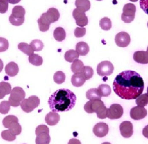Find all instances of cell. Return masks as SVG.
Here are the masks:
<instances>
[{
  "label": "cell",
  "instance_id": "ee69618b",
  "mask_svg": "<svg viewBox=\"0 0 148 144\" xmlns=\"http://www.w3.org/2000/svg\"><path fill=\"white\" fill-rule=\"evenodd\" d=\"M86 30L85 28L77 27L74 30V36L77 38L82 37L86 34Z\"/></svg>",
  "mask_w": 148,
  "mask_h": 144
},
{
  "label": "cell",
  "instance_id": "816d5d0a",
  "mask_svg": "<svg viewBox=\"0 0 148 144\" xmlns=\"http://www.w3.org/2000/svg\"><path fill=\"white\" fill-rule=\"evenodd\" d=\"M111 144L110 143H108V142H105V143H103V144Z\"/></svg>",
  "mask_w": 148,
  "mask_h": 144
},
{
  "label": "cell",
  "instance_id": "681fc988",
  "mask_svg": "<svg viewBox=\"0 0 148 144\" xmlns=\"http://www.w3.org/2000/svg\"><path fill=\"white\" fill-rule=\"evenodd\" d=\"M3 69V62L2 61L1 59H0V73L2 71Z\"/></svg>",
  "mask_w": 148,
  "mask_h": 144
},
{
  "label": "cell",
  "instance_id": "60d3db41",
  "mask_svg": "<svg viewBox=\"0 0 148 144\" xmlns=\"http://www.w3.org/2000/svg\"><path fill=\"white\" fill-rule=\"evenodd\" d=\"M9 43L8 41L3 37H0V52L6 51L8 50Z\"/></svg>",
  "mask_w": 148,
  "mask_h": 144
},
{
  "label": "cell",
  "instance_id": "d590c367",
  "mask_svg": "<svg viewBox=\"0 0 148 144\" xmlns=\"http://www.w3.org/2000/svg\"><path fill=\"white\" fill-rule=\"evenodd\" d=\"M136 104L138 106L144 107L148 104V95L147 93L141 94L136 99Z\"/></svg>",
  "mask_w": 148,
  "mask_h": 144
},
{
  "label": "cell",
  "instance_id": "7a4b0ae2",
  "mask_svg": "<svg viewBox=\"0 0 148 144\" xmlns=\"http://www.w3.org/2000/svg\"><path fill=\"white\" fill-rule=\"evenodd\" d=\"M77 97L72 91L62 88L56 90L49 97L48 104L53 112H68L74 108Z\"/></svg>",
  "mask_w": 148,
  "mask_h": 144
},
{
  "label": "cell",
  "instance_id": "1f68e13d",
  "mask_svg": "<svg viewBox=\"0 0 148 144\" xmlns=\"http://www.w3.org/2000/svg\"><path fill=\"white\" fill-rule=\"evenodd\" d=\"M15 122H19L18 118L13 115H9L8 116H6L2 121V124L6 128H9L10 125L12 123Z\"/></svg>",
  "mask_w": 148,
  "mask_h": 144
},
{
  "label": "cell",
  "instance_id": "8fae6325",
  "mask_svg": "<svg viewBox=\"0 0 148 144\" xmlns=\"http://www.w3.org/2000/svg\"><path fill=\"white\" fill-rule=\"evenodd\" d=\"M115 42L118 47H126L130 45L131 38L127 32H121L116 34L115 37Z\"/></svg>",
  "mask_w": 148,
  "mask_h": 144
},
{
  "label": "cell",
  "instance_id": "f1b7e54d",
  "mask_svg": "<svg viewBox=\"0 0 148 144\" xmlns=\"http://www.w3.org/2000/svg\"><path fill=\"white\" fill-rule=\"evenodd\" d=\"M84 67V62L78 59H75L74 62H72L71 65V70L72 72L74 73H81L83 68Z\"/></svg>",
  "mask_w": 148,
  "mask_h": 144
},
{
  "label": "cell",
  "instance_id": "484cf974",
  "mask_svg": "<svg viewBox=\"0 0 148 144\" xmlns=\"http://www.w3.org/2000/svg\"><path fill=\"white\" fill-rule=\"evenodd\" d=\"M53 37L57 41H63L66 37L65 31L62 27L56 28L53 32Z\"/></svg>",
  "mask_w": 148,
  "mask_h": 144
},
{
  "label": "cell",
  "instance_id": "d4e9b609",
  "mask_svg": "<svg viewBox=\"0 0 148 144\" xmlns=\"http://www.w3.org/2000/svg\"><path fill=\"white\" fill-rule=\"evenodd\" d=\"M86 97L90 100H101L102 97L99 93L97 88H91L88 90L86 93Z\"/></svg>",
  "mask_w": 148,
  "mask_h": 144
},
{
  "label": "cell",
  "instance_id": "7bdbcfd3",
  "mask_svg": "<svg viewBox=\"0 0 148 144\" xmlns=\"http://www.w3.org/2000/svg\"><path fill=\"white\" fill-rule=\"evenodd\" d=\"M9 8L8 0H0V13L5 14L7 12Z\"/></svg>",
  "mask_w": 148,
  "mask_h": 144
},
{
  "label": "cell",
  "instance_id": "3957f363",
  "mask_svg": "<svg viewBox=\"0 0 148 144\" xmlns=\"http://www.w3.org/2000/svg\"><path fill=\"white\" fill-rule=\"evenodd\" d=\"M84 110L87 113H95L99 119H104L107 118L108 108L101 100H90L87 102L84 105Z\"/></svg>",
  "mask_w": 148,
  "mask_h": 144
},
{
  "label": "cell",
  "instance_id": "bcb514c9",
  "mask_svg": "<svg viewBox=\"0 0 148 144\" xmlns=\"http://www.w3.org/2000/svg\"><path fill=\"white\" fill-rule=\"evenodd\" d=\"M68 144H81V143L79 140L73 138L69 141Z\"/></svg>",
  "mask_w": 148,
  "mask_h": 144
},
{
  "label": "cell",
  "instance_id": "ba28073f",
  "mask_svg": "<svg viewBox=\"0 0 148 144\" xmlns=\"http://www.w3.org/2000/svg\"><path fill=\"white\" fill-rule=\"evenodd\" d=\"M114 70L113 64L109 61H103L97 66L96 71L98 75L102 77L109 76L113 74Z\"/></svg>",
  "mask_w": 148,
  "mask_h": 144
},
{
  "label": "cell",
  "instance_id": "52a82bcc",
  "mask_svg": "<svg viewBox=\"0 0 148 144\" xmlns=\"http://www.w3.org/2000/svg\"><path fill=\"white\" fill-rule=\"evenodd\" d=\"M136 11V6L132 3H127L125 5L123 9V13L121 19L126 23H130L134 20Z\"/></svg>",
  "mask_w": 148,
  "mask_h": 144
},
{
  "label": "cell",
  "instance_id": "b9f144b4",
  "mask_svg": "<svg viewBox=\"0 0 148 144\" xmlns=\"http://www.w3.org/2000/svg\"><path fill=\"white\" fill-rule=\"evenodd\" d=\"M44 132H47V133L50 132L49 128H48V127L47 125H44V124H41V125H38L36 128V131H35L36 136H37L39 134L44 133Z\"/></svg>",
  "mask_w": 148,
  "mask_h": 144
},
{
  "label": "cell",
  "instance_id": "74e56055",
  "mask_svg": "<svg viewBox=\"0 0 148 144\" xmlns=\"http://www.w3.org/2000/svg\"><path fill=\"white\" fill-rule=\"evenodd\" d=\"M1 137L2 138V139L7 141L11 142L16 139V135H14V134H12L9 130H8L3 131L2 132Z\"/></svg>",
  "mask_w": 148,
  "mask_h": 144
},
{
  "label": "cell",
  "instance_id": "11a10c76",
  "mask_svg": "<svg viewBox=\"0 0 148 144\" xmlns=\"http://www.w3.org/2000/svg\"><path fill=\"white\" fill-rule=\"evenodd\" d=\"M147 51L148 52V47H147Z\"/></svg>",
  "mask_w": 148,
  "mask_h": 144
},
{
  "label": "cell",
  "instance_id": "6da1fadb",
  "mask_svg": "<svg viewBox=\"0 0 148 144\" xmlns=\"http://www.w3.org/2000/svg\"><path fill=\"white\" fill-rule=\"evenodd\" d=\"M113 91L120 98L135 100L144 90V82L137 72L125 71L117 75L113 84Z\"/></svg>",
  "mask_w": 148,
  "mask_h": 144
},
{
  "label": "cell",
  "instance_id": "f5cc1de1",
  "mask_svg": "<svg viewBox=\"0 0 148 144\" xmlns=\"http://www.w3.org/2000/svg\"><path fill=\"white\" fill-rule=\"evenodd\" d=\"M96 1H103V0H96Z\"/></svg>",
  "mask_w": 148,
  "mask_h": 144
},
{
  "label": "cell",
  "instance_id": "4fadbf2b",
  "mask_svg": "<svg viewBox=\"0 0 148 144\" xmlns=\"http://www.w3.org/2000/svg\"><path fill=\"white\" fill-rule=\"evenodd\" d=\"M119 130L121 134L124 138L131 137L133 133V125L130 121H124L119 125Z\"/></svg>",
  "mask_w": 148,
  "mask_h": 144
},
{
  "label": "cell",
  "instance_id": "d6986e66",
  "mask_svg": "<svg viewBox=\"0 0 148 144\" xmlns=\"http://www.w3.org/2000/svg\"><path fill=\"white\" fill-rule=\"evenodd\" d=\"M84 76L81 73H74L72 77L71 82L73 86L75 87H80L82 86L86 82Z\"/></svg>",
  "mask_w": 148,
  "mask_h": 144
},
{
  "label": "cell",
  "instance_id": "ffe728a7",
  "mask_svg": "<svg viewBox=\"0 0 148 144\" xmlns=\"http://www.w3.org/2000/svg\"><path fill=\"white\" fill-rule=\"evenodd\" d=\"M75 49V51L81 56L86 55L90 51V47L88 44L85 42H78L76 45Z\"/></svg>",
  "mask_w": 148,
  "mask_h": 144
},
{
  "label": "cell",
  "instance_id": "9c48e42d",
  "mask_svg": "<svg viewBox=\"0 0 148 144\" xmlns=\"http://www.w3.org/2000/svg\"><path fill=\"white\" fill-rule=\"evenodd\" d=\"M123 115V108L118 104H113L108 109L107 118L110 119H118Z\"/></svg>",
  "mask_w": 148,
  "mask_h": 144
},
{
  "label": "cell",
  "instance_id": "7c38bea8",
  "mask_svg": "<svg viewBox=\"0 0 148 144\" xmlns=\"http://www.w3.org/2000/svg\"><path fill=\"white\" fill-rule=\"evenodd\" d=\"M147 115V110L144 107L136 106L132 108L130 110L131 118L135 121L144 119Z\"/></svg>",
  "mask_w": 148,
  "mask_h": 144
},
{
  "label": "cell",
  "instance_id": "8992f818",
  "mask_svg": "<svg viewBox=\"0 0 148 144\" xmlns=\"http://www.w3.org/2000/svg\"><path fill=\"white\" fill-rule=\"evenodd\" d=\"M40 104V99L36 96H31L28 99H25L21 104V107L23 112L29 113L37 108Z\"/></svg>",
  "mask_w": 148,
  "mask_h": 144
},
{
  "label": "cell",
  "instance_id": "db71d44e",
  "mask_svg": "<svg viewBox=\"0 0 148 144\" xmlns=\"http://www.w3.org/2000/svg\"><path fill=\"white\" fill-rule=\"evenodd\" d=\"M147 94H148V88H147Z\"/></svg>",
  "mask_w": 148,
  "mask_h": 144
},
{
  "label": "cell",
  "instance_id": "e0dca14e",
  "mask_svg": "<svg viewBox=\"0 0 148 144\" xmlns=\"http://www.w3.org/2000/svg\"><path fill=\"white\" fill-rule=\"evenodd\" d=\"M60 119L59 114L56 112H50L47 114L45 118V122L49 125H55L59 123Z\"/></svg>",
  "mask_w": 148,
  "mask_h": 144
},
{
  "label": "cell",
  "instance_id": "9a60e30c",
  "mask_svg": "<svg viewBox=\"0 0 148 144\" xmlns=\"http://www.w3.org/2000/svg\"><path fill=\"white\" fill-rule=\"evenodd\" d=\"M133 59L135 62L142 64H148V52L144 51H138L134 52L133 55Z\"/></svg>",
  "mask_w": 148,
  "mask_h": 144
},
{
  "label": "cell",
  "instance_id": "8d00e7d4",
  "mask_svg": "<svg viewBox=\"0 0 148 144\" xmlns=\"http://www.w3.org/2000/svg\"><path fill=\"white\" fill-rule=\"evenodd\" d=\"M53 81L58 84H61L65 81V74L62 71L56 72L53 75Z\"/></svg>",
  "mask_w": 148,
  "mask_h": 144
},
{
  "label": "cell",
  "instance_id": "f546056e",
  "mask_svg": "<svg viewBox=\"0 0 148 144\" xmlns=\"http://www.w3.org/2000/svg\"><path fill=\"white\" fill-rule=\"evenodd\" d=\"M29 62L34 66H41L43 64L42 58L37 54H32L29 56Z\"/></svg>",
  "mask_w": 148,
  "mask_h": 144
},
{
  "label": "cell",
  "instance_id": "f907efd6",
  "mask_svg": "<svg viewBox=\"0 0 148 144\" xmlns=\"http://www.w3.org/2000/svg\"><path fill=\"white\" fill-rule=\"evenodd\" d=\"M130 1L131 2H137L138 0H130Z\"/></svg>",
  "mask_w": 148,
  "mask_h": 144
},
{
  "label": "cell",
  "instance_id": "603a6c76",
  "mask_svg": "<svg viewBox=\"0 0 148 144\" xmlns=\"http://www.w3.org/2000/svg\"><path fill=\"white\" fill-rule=\"evenodd\" d=\"M75 5L77 9L84 12L89 10L91 8V3L89 0H76Z\"/></svg>",
  "mask_w": 148,
  "mask_h": 144
},
{
  "label": "cell",
  "instance_id": "4dcf8cb0",
  "mask_svg": "<svg viewBox=\"0 0 148 144\" xmlns=\"http://www.w3.org/2000/svg\"><path fill=\"white\" fill-rule=\"evenodd\" d=\"M97 90L101 97H108L111 93V88L108 84L100 85Z\"/></svg>",
  "mask_w": 148,
  "mask_h": 144
},
{
  "label": "cell",
  "instance_id": "5bb4252c",
  "mask_svg": "<svg viewBox=\"0 0 148 144\" xmlns=\"http://www.w3.org/2000/svg\"><path fill=\"white\" fill-rule=\"evenodd\" d=\"M109 132V127L107 124L100 122L96 124L94 127L93 133L96 137L102 138L104 137Z\"/></svg>",
  "mask_w": 148,
  "mask_h": 144
},
{
  "label": "cell",
  "instance_id": "30bf717a",
  "mask_svg": "<svg viewBox=\"0 0 148 144\" xmlns=\"http://www.w3.org/2000/svg\"><path fill=\"white\" fill-rule=\"evenodd\" d=\"M73 17L76 21V24L81 27H84L88 24V20L85 12L77 8L74 9L72 12Z\"/></svg>",
  "mask_w": 148,
  "mask_h": 144
},
{
  "label": "cell",
  "instance_id": "cb8c5ba5",
  "mask_svg": "<svg viewBox=\"0 0 148 144\" xmlns=\"http://www.w3.org/2000/svg\"><path fill=\"white\" fill-rule=\"evenodd\" d=\"M50 141L51 137L47 132L38 134L36 139V144H50Z\"/></svg>",
  "mask_w": 148,
  "mask_h": 144
},
{
  "label": "cell",
  "instance_id": "f6af8a7d",
  "mask_svg": "<svg viewBox=\"0 0 148 144\" xmlns=\"http://www.w3.org/2000/svg\"><path fill=\"white\" fill-rule=\"evenodd\" d=\"M141 9L148 15V0H140Z\"/></svg>",
  "mask_w": 148,
  "mask_h": 144
},
{
  "label": "cell",
  "instance_id": "f35d334b",
  "mask_svg": "<svg viewBox=\"0 0 148 144\" xmlns=\"http://www.w3.org/2000/svg\"><path fill=\"white\" fill-rule=\"evenodd\" d=\"M30 45L31 46L34 51H41L42 50L44 47L42 42L39 40H33L31 42Z\"/></svg>",
  "mask_w": 148,
  "mask_h": 144
},
{
  "label": "cell",
  "instance_id": "277c9868",
  "mask_svg": "<svg viewBox=\"0 0 148 144\" xmlns=\"http://www.w3.org/2000/svg\"><path fill=\"white\" fill-rule=\"evenodd\" d=\"M25 9L21 6H15L9 17V21L14 26H21L24 22Z\"/></svg>",
  "mask_w": 148,
  "mask_h": 144
},
{
  "label": "cell",
  "instance_id": "2e32d148",
  "mask_svg": "<svg viewBox=\"0 0 148 144\" xmlns=\"http://www.w3.org/2000/svg\"><path fill=\"white\" fill-rule=\"evenodd\" d=\"M37 22L38 24L40 31L43 32L49 31L50 24H51L48 19L46 13H43L42 14L41 17L38 19Z\"/></svg>",
  "mask_w": 148,
  "mask_h": 144
},
{
  "label": "cell",
  "instance_id": "5b68a950",
  "mask_svg": "<svg viewBox=\"0 0 148 144\" xmlns=\"http://www.w3.org/2000/svg\"><path fill=\"white\" fill-rule=\"evenodd\" d=\"M25 93L23 89L19 87H14L10 93V96L9 99V101L11 106L13 107H18L21 105V102L25 99Z\"/></svg>",
  "mask_w": 148,
  "mask_h": 144
},
{
  "label": "cell",
  "instance_id": "836d02e7",
  "mask_svg": "<svg viewBox=\"0 0 148 144\" xmlns=\"http://www.w3.org/2000/svg\"><path fill=\"white\" fill-rule=\"evenodd\" d=\"M100 26L103 30L109 31L112 28V22L109 18L104 17L102 18L99 23Z\"/></svg>",
  "mask_w": 148,
  "mask_h": 144
},
{
  "label": "cell",
  "instance_id": "4316f807",
  "mask_svg": "<svg viewBox=\"0 0 148 144\" xmlns=\"http://www.w3.org/2000/svg\"><path fill=\"white\" fill-rule=\"evenodd\" d=\"M18 47L19 50H21L27 55L30 56L34 53V50H33L31 46L27 43L21 42L18 45Z\"/></svg>",
  "mask_w": 148,
  "mask_h": 144
},
{
  "label": "cell",
  "instance_id": "e575fe53",
  "mask_svg": "<svg viewBox=\"0 0 148 144\" xmlns=\"http://www.w3.org/2000/svg\"><path fill=\"white\" fill-rule=\"evenodd\" d=\"M81 73L84 76L86 80H89L92 78L94 72L92 67L90 66H84Z\"/></svg>",
  "mask_w": 148,
  "mask_h": 144
},
{
  "label": "cell",
  "instance_id": "9f6ffc18",
  "mask_svg": "<svg viewBox=\"0 0 148 144\" xmlns=\"http://www.w3.org/2000/svg\"><path fill=\"white\" fill-rule=\"evenodd\" d=\"M147 25H148V24H147Z\"/></svg>",
  "mask_w": 148,
  "mask_h": 144
},
{
  "label": "cell",
  "instance_id": "c3c4849f",
  "mask_svg": "<svg viewBox=\"0 0 148 144\" xmlns=\"http://www.w3.org/2000/svg\"><path fill=\"white\" fill-rule=\"evenodd\" d=\"M21 0H8V2L10 3L11 4H12V5H15V4H17L19 2H21Z\"/></svg>",
  "mask_w": 148,
  "mask_h": 144
},
{
  "label": "cell",
  "instance_id": "ab89813d",
  "mask_svg": "<svg viewBox=\"0 0 148 144\" xmlns=\"http://www.w3.org/2000/svg\"><path fill=\"white\" fill-rule=\"evenodd\" d=\"M11 104L9 101H3L0 103V113L2 114H7L10 110Z\"/></svg>",
  "mask_w": 148,
  "mask_h": 144
},
{
  "label": "cell",
  "instance_id": "d6a6232c",
  "mask_svg": "<svg viewBox=\"0 0 148 144\" xmlns=\"http://www.w3.org/2000/svg\"><path fill=\"white\" fill-rule=\"evenodd\" d=\"M9 130L12 134L16 136L21 134L22 128L18 122H15L11 124L9 127Z\"/></svg>",
  "mask_w": 148,
  "mask_h": 144
},
{
  "label": "cell",
  "instance_id": "83f0119b",
  "mask_svg": "<svg viewBox=\"0 0 148 144\" xmlns=\"http://www.w3.org/2000/svg\"><path fill=\"white\" fill-rule=\"evenodd\" d=\"M79 55L78 53L74 50H69L66 52L64 55L65 59L66 62H73L75 59H78Z\"/></svg>",
  "mask_w": 148,
  "mask_h": 144
},
{
  "label": "cell",
  "instance_id": "7402d4cb",
  "mask_svg": "<svg viewBox=\"0 0 148 144\" xmlns=\"http://www.w3.org/2000/svg\"><path fill=\"white\" fill-rule=\"evenodd\" d=\"M11 91V86L9 83L3 81L0 82V99H3L6 95L10 94Z\"/></svg>",
  "mask_w": 148,
  "mask_h": 144
},
{
  "label": "cell",
  "instance_id": "ac0fdd59",
  "mask_svg": "<svg viewBox=\"0 0 148 144\" xmlns=\"http://www.w3.org/2000/svg\"><path fill=\"white\" fill-rule=\"evenodd\" d=\"M19 71V68L16 63L15 62H11L8 63L5 67L6 73L11 77L16 76Z\"/></svg>",
  "mask_w": 148,
  "mask_h": 144
},
{
  "label": "cell",
  "instance_id": "7dc6e473",
  "mask_svg": "<svg viewBox=\"0 0 148 144\" xmlns=\"http://www.w3.org/2000/svg\"><path fill=\"white\" fill-rule=\"evenodd\" d=\"M143 136L146 137L147 139H148V125H147V126H145L143 130Z\"/></svg>",
  "mask_w": 148,
  "mask_h": 144
},
{
  "label": "cell",
  "instance_id": "44dd1931",
  "mask_svg": "<svg viewBox=\"0 0 148 144\" xmlns=\"http://www.w3.org/2000/svg\"><path fill=\"white\" fill-rule=\"evenodd\" d=\"M46 14L48 19L51 23H53L57 21L60 18V14L59 11L54 8L49 9Z\"/></svg>",
  "mask_w": 148,
  "mask_h": 144
}]
</instances>
